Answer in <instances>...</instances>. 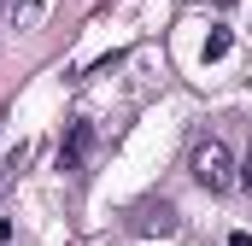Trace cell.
Masks as SVG:
<instances>
[{
    "mask_svg": "<svg viewBox=\"0 0 252 246\" xmlns=\"http://www.w3.org/2000/svg\"><path fill=\"white\" fill-rule=\"evenodd\" d=\"M223 53H229V30H217V35L205 41V59H223Z\"/></svg>",
    "mask_w": 252,
    "mask_h": 246,
    "instance_id": "obj_4",
    "label": "cell"
},
{
    "mask_svg": "<svg viewBox=\"0 0 252 246\" xmlns=\"http://www.w3.org/2000/svg\"><path fill=\"white\" fill-rule=\"evenodd\" d=\"M241 182H247V187H252V158H247V164H241Z\"/></svg>",
    "mask_w": 252,
    "mask_h": 246,
    "instance_id": "obj_5",
    "label": "cell"
},
{
    "mask_svg": "<svg viewBox=\"0 0 252 246\" xmlns=\"http://www.w3.org/2000/svg\"><path fill=\"white\" fill-rule=\"evenodd\" d=\"M193 182L205 187V193H229V187L241 182V176H235V153H229V141L211 135V141L193 147Z\"/></svg>",
    "mask_w": 252,
    "mask_h": 246,
    "instance_id": "obj_1",
    "label": "cell"
},
{
    "mask_svg": "<svg viewBox=\"0 0 252 246\" xmlns=\"http://www.w3.org/2000/svg\"><path fill=\"white\" fill-rule=\"evenodd\" d=\"M135 235H158V241L176 235V211H170L164 199H158V205H141V211H135Z\"/></svg>",
    "mask_w": 252,
    "mask_h": 246,
    "instance_id": "obj_3",
    "label": "cell"
},
{
    "mask_svg": "<svg viewBox=\"0 0 252 246\" xmlns=\"http://www.w3.org/2000/svg\"><path fill=\"white\" fill-rule=\"evenodd\" d=\"M88 153H94V129L76 118L70 129H64V141H59V170H64V176H76V170L88 164Z\"/></svg>",
    "mask_w": 252,
    "mask_h": 246,
    "instance_id": "obj_2",
    "label": "cell"
}]
</instances>
